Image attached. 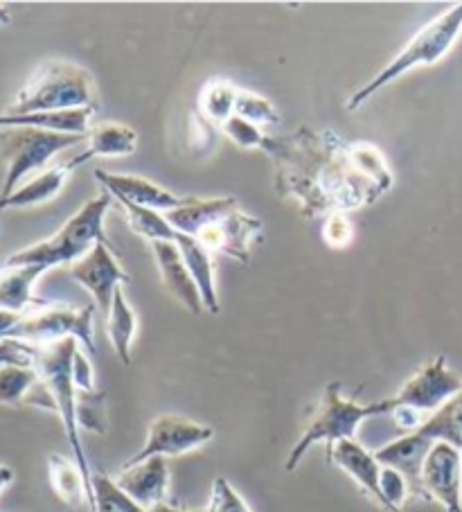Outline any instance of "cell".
<instances>
[{
    "mask_svg": "<svg viewBox=\"0 0 462 512\" xmlns=\"http://www.w3.org/2000/svg\"><path fill=\"white\" fill-rule=\"evenodd\" d=\"M77 343V339H64L57 343H48V346H32V361L34 370H37L39 377L43 379V384L48 386L52 402H55V413L61 418V422H64L75 463L79 465V470H82L88 490L93 494V470L91 465H88L82 440H79V425L75 416L77 388L73 382V357L77 352Z\"/></svg>",
    "mask_w": 462,
    "mask_h": 512,
    "instance_id": "cell-6",
    "label": "cell"
},
{
    "mask_svg": "<svg viewBox=\"0 0 462 512\" xmlns=\"http://www.w3.org/2000/svg\"><path fill=\"white\" fill-rule=\"evenodd\" d=\"M95 179L102 185L104 192H109L111 197H115L120 203L151 208L158 210V213H167V210L179 208L183 203V197H179V194H174L163 188V185L145 179V176L95 170Z\"/></svg>",
    "mask_w": 462,
    "mask_h": 512,
    "instance_id": "cell-14",
    "label": "cell"
},
{
    "mask_svg": "<svg viewBox=\"0 0 462 512\" xmlns=\"http://www.w3.org/2000/svg\"><path fill=\"white\" fill-rule=\"evenodd\" d=\"M262 149L275 165V192L296 199L307 219L368 208L393 185V172L375 145L348 143L332 129L300 127L287 136H266Z\"/></svg>",
    "mask_w": 462,
    "mask_h": 512,
    "instance_id": "cell-1",
    "label": "cell"
},
{
    "mask_svg": "<svg viewBox=\"0 0 462 512\" xmlns=\"http://www.w3.org/2000/svg\"><path fill=\"white\" fill-rule=\"evenodd\" d=\"M93 314V305L73 310L68 305H57L46 300L41 307L25 312L7 339L30 343V346H48V343L64 339H77L91 355H95L97 346L93 337Z\"/></svg>",
    "mask_w": 462,
    "mask_h": 512,
    "instance_id": "cell-8",
    "label": "cell"
},
{
    "mask_svg": "<svg viewBox=\"0 0 462 512\" xmlns=\"http://www.w3.org/2000/svg\"><path fill=\"white\" fill-rule=\"evenodd\" d=\"M10 21H12V16H10V12H7V7L0 5V28H3V25H7Z\"/></svg>",
    "mask_w": 462,
    "mask_h": 512,
    "instance_id": "cell-42",
    "label": "cell"
},
{
    "mask_svg": "<svg viewBox=\"0 0 462 512\" xmlns=\"http://www.w3.org/2000/svg\"><path fill=\"white\" fill-rule=\"evenodd\" d=\"M73 382L79 391H95V373L88 357L77 348L73 357Z\"/></svg>",
    "mask_w": 462,
    "mask_h": 512,
    "instance_id": "cell-39",
    "label": "cell"
},
{
    "mask_svg": "<svg viewBox=\"0 0 462 512\" xmlns=\"http://www.w3.org/2000/svg\"><path fill=\"white\" fill-rule=\"evenodd\" d=\"M39 384L34 366H0V404L30 406Z\"/></svg>",
    "mask_w": 462,
    "mask_h": 512,
    "instance_id": "cell-29",
    "label": "cell"
},
{
    "mask_svg": "<svg viewBox=\"0 0 462 512\" xmlns=\"http://www.w3.org/2000/svg\"><path fill=\"white\" fill-rule=\"evenodd\" d=\"M325 456L327 463H332L334 467H339L341 472L348 474L350 479L381 508V463L375 458V452H368V449L354 438L325 447Z\"/></svg>",
    "mask_w": 462,
    "mask_h": 512,
    "instance_id": "cell-17",
    "label": "cell"
},
{
    "mask_svg": "<svg viewBox=\"0 0 462 512\" xmlns=\"http://www.w3.org/2000/svg\"><path fill=\"white\" fill-rule=\"evenodd\" d=\"M212 438H215V429L212 427L201 425V422H194L190 418L174 416V413H165V416H158L149 422L145 445L124 465L142 463L154 456L174 458L190 454L194 449L210 443Z\"/></svg>",
    "mask_w": 462,
    "mask_h": 512,
    "instance_id": "cell-10",
    "label": "cell"
},
{
    "mask_svg": "<svg viewBox=\"0 0 462 512\" xmlns=\"http://www.w3.org/2000/svg\"><path fill=\"white\" fill-rule=\"evenodd\" d=\"M235 210H239L235 197H217V199L183 197V203L179 208L167 210L163 215L176 233L197 237L203 228L219 222V219L235 213Z\"/></svg>",
    "mask_w": 462,
    "mask_h": 512,
    "instance_id": "cell-19",
    "label": "cell"
},
{
    "mask_svg": "<svg viewBox=\"0 0 462 512\" xmlns=\"http://www.w3.org/2000/svg\"><path fill=\"white\" fill-rule=\"evenodd\" d=\"M235 116L253 122L255 127H273L280 122V113L275 109V104L266 97L239 88L237 102H235Z\"/></svg>",
    "mask_w": 462,
    "mask_h": 512,
    "instance_id": "cell-33",
    "label": "cell"
},
{
    "mask_svg": "<svg viewBox=\"0 0 462 512\" xmlns=\"http://www.w3.org/2000/svg\"><path fill=\"white\" fill-rule=\"evenodd\" d=\"M221 134L228 136L237 147L242 149H262L266 143V134L260 127H255L253 122L242 120L237 116L230 118L226 125L221 127Z\"/></svg>",
    "mask_w": 462,
    "mask_h": 512,
    "instance_id": "cell-35",
    "label": "cell"
},
{
    "mask_svg": "<svg viewBox=\"0 0 462 512\" xmlns=\"http://www.w3.org/2000/svg\"><path fill=\"white\" fill-rule=\"evenodd\" d=\"M462 34V3L449 7L447 12L435 16L431 23H426L424 28L415 34V37L406 43L402 52L386 64L379 73L363 84L359 91L350 95V100L345 107L348 111H357L361 104H366L372 95L379 93L381 88L393 84L395 79L406 75L408 70L420 68V66H435L438 61L447 55L453 48V43L458 41Z\"/></svg>",
    "mask_w": 462,
    "mask_h": 512,
    "instance_id": "cell-5",
    "label": "cell"
},
{
    "mask_svg": "<svg viewBox=\"0 0 462 512\" xmlns=\"http://www.w3.org/2000/svg\"><path fill=\"white\" fill-rule=\"evenodd\" d=\"M75 416L77 425L97 436H104L109 431V420H106V391H79L75 393Z\"/></svg>",
    "mask_w": 462,
    "mask_h": 512,
    "instance_id": "cell-32",
    "label": "cell"
},
{
    "mask_svg": "<svg viewBox=\"0 0 462 512\" xmlns=\"http://www.w3.org/2000/svg\"><path fill=\"white\" fill-rule=\"evenodd\" d=\"M124 215H127V222L131 226V231L140 235L142 240L151 242H174L176 233L174 228L167 222L163 213L151 208H140V206H131V203H122Z\"/></svg>",
    "mask_w": 462,
    "mask_h": 512,
    "instance_id": "cell-30",
    "label": "cell"
},
{
    "mask_svg": "<svg viewBox=\"0 0 462 512\" xmlns=\"http://www.w3.org/2000/svg\"><path fill=\"white\" fill-rule=\"evenodd\" d=\"M149 249L154 253L156 267L158 273H161L165 289L170 291L190 314L197 316L201 312H206L201 300V291L197 287V282H194L190 269L185 267L179 246L174 242H151Z\"/></svg>",
    "mask_w": 462,
    "mask_h": 512,
    "instance_id": "cell-16",
    "label": "cell"
},
{
    "mask_svg": "<svg viewBox=\"0 0 462 512\" xmlns=\"http://www.w3.org/2000/svg\"><path fill=\"white\" fill-rule=\"evenodd\" d=\"M93 107L88 109H70V111H50V113H32V116H0V127H37L52 134L66 136H86L93 127Z\"/></svg>",
    "mask_w": 462,
    "mask_h": 512,
    "instance_id": "cell-23",
    "label": "cell"
},
{
    "mask_svg": "<svg viewBox=\"0 0 462 512\" xmlns=\"http://www.w3.org/2000/svg\"><path fill=\"white\" fill-rule=\"evenodd\" d=\"M361 393V391H359ZM359 393L354 397H343L341 384L330 382L323 393L321 404L316 406L314 416L309 418L305 431H302L298 443L287 456V463H284V470L293 472L300 465L305 454L314 445H325L330 447L334 443H341V440H354L359 427L370 418L388 416L390 411L395 409L393 397L379 402H359Z\"/></svg>",
    "mask_w": 462,
    "mask_h": 512,
    "instance_id": "cell-3",
    "label": "cell"
},
{
    "mask_svg": "<svg viewBox=\"0 0 462 512\" xmlns=\"http://www.w3.org/2000/svg\"><path fill=\"white\" fill-rule=\"evenodd\" d=\"M417 434L426 436L433 443H447L462 454V391L431 413L424 425L417 429Z\"/></svg>",
    "mask_w": 462,
    "mask_h": 512,
    "instance_id": "cell-28",
    "label": "cell"
},
{
    "mask_svg": "<svg viewBox=\"0 0 462 512\" xmlns=\"http://www.w3.org/2000/svg\"><path fill=\"white\" fill-rule=\"evenodd\" d=\"M262 231V219L246 215L242 210H235V213H230L224 219H219V222L203 228L197 235V240L206 246L212 255L221 253L246 264L251 260V246L257 237L262 235Z\"/></svg>",
    "mask_w": 462,
    "mask_h": 512,
    "instance_id": "cell-13",
    "label": "cell"
},
{
    "mask_svg": "<svg viewBox=\"0 0 462 512\" xmlns=\"http://www.w3.org/2000/svg\"><path fill=\"white\" fill-rule=\"evenodd\" d=\"M433 447V440H429L422 434H404L402 438L393 440L384 447H379L375 452V458L386 467H393L399 474H404V479L411 485V494L417 499H424L422 492V467L426 456H429Z\"/></svg>",
    "mask_w": 462,
    "mask_h": 512,
    "instance_id": "cell-18",
    "label": "cell"
},
{
    "mask_svg": "<svg viewBox=\"0 0 462 512\" xmlns=\"http://www.w3.org/2000/svg\"><path fill=\"white\" fill-rule=\"evenodd\" d=\"M174 244L179 246V251L185 260V267L190 269L194 282L201 291V300L206 312L210 314H219L221 305H219V296H217V267H215V255H212L206 246H203L197 237L192 235H176Z\"/></svg>",
    "mask_w": 462,
    "mask_h": 512,
    "instance_id": "cell-20",
    "label": "cell"
},
{
    "mask_svg": "<svg viewBox=\"0 0 462 512\" xmlns=\"http://www.w3.org/2000/svg\"><path fill=\"white\" fill-rule=\"evenodd\" d=\"M138 149V134L120 122H95L88 131V147L82 154L68 158V165L79 167L95 156H131Z\"/></svg>",
    "mask_w": 462,
    "mask_h": 512,
    "instance_id": "cell-21",
    "label": "cell"
},
{
    "mask_svg": "<svg viewBox=\"0 0 462 512\" xmlns=\"http://www.w3.org/2000/svg\"><path fill=\"white\" fill-rule=\"evenodd\" d=\"M145 512H197V510H188V508H179V506H172V503H158V506L149 508Z\"/></svg>",
    "mask_w": 462,
    "mask_h": 512,
    "instance_id": "cell-41",
    "label": "cell"
},
{
    "mask_svg": "<svg viewBox=\"0 0 462 512\" xmlns=\"http://www.w3.org/2000/svg\"><path fill=\"white\" fill-rule=\"evenodd\" d=\"M48 470L52 490H55L61 501L68 503V506H77V503L88 501V510L95 512V499L91 490H88L84 474L75 461H68L64 456L52 454L48 458Z\"/></svg>",
    "mask_w": 462,
    "mask_h": 512,
    "instance_id": "cell-26",
    "label": "cell"
},
{
    "mask_svg": "<svg viewBox=\"0 0 462 512\" xmlns=\"http://www.w3.org/2000/svg\"><path fill=\"white\" fill-rule=\"evenodd\" d=\"M111 194L102 192L86 201L59 231L28 249L12 253L5 264L12 267H43L52 269L59 264H75L93 249L95 242L104 240V217L109 213Z\"/></svg>",
    "mask_w": 462,
    "mask_h": 512,
    "instance_id": "cell-4",
    "label": "cell"
},
{
    "mask_svg": "<svg viewBox=\"0 0 462 512\" xmlns=\"http://www.w3.org/2000/svg\"><path fill=\"white\" fill-rule=\"evenodd\" d=\"M460 391L462 377L447 366V357L438 355L406 379L399 393L393 397V404L395 409L406 406V409H413L429 418Z\"/></svg>",
    "mask_w": 462,
    "mask_h": 512,
    "instance_id": "cell-9",
    "label": "cell"
},
{
    "mask_svg": "<svg viewBox=\"0 0 462 512\" xmlns=\"http://www.w3.org/2000/svg\"><path fill=\"white\" fill-rule=\"evenodd\" d=\"M237 91L239 86L230 84L228 79H210V82L203 84L199 93V116L210 127L221 129L235 116Z\"/></svg>",
    "mask_w": 462,
    "mask_h": 512,
    "instance_id": "cell-27",
    "label": "cell"
},
{
    "mask_svg": "<svg viewBox=\"0 0 462 512\" xmlns=\"http://www.w3.org/2000/svg\"><path fill=\"white\" fill-rule=\"evenodd\" d=\"M86 136L52 134L37 127H0V158L5 161V181L0 185V206L28 181L34 172H46L57 154L82 143Z\"/></svg>",
    "mask_w": 462,
    "mask_h": 512,
    "instance_id": "cell-7",
    "label": "cell"
},
{
    "mask_svg": "<svg viewBox=\"0 0 462 512\" xmlns=\"http://www.w3.org/2000/svg\"><path fill=\"white\" fill-rule=\"evenodd\" d=\"M73 172V167L66 163L48 167L46 172H41L32 179L25 181L19 190H16L10 199H7L3 206H0V217H3L5 210L12 208H32V206H41V203H48L50 199H55L57 194L64 188V183L68 179V174Z\"/></svg>",
    "mask_w": 462,
    "mask_h": 512,
    "instance_id": "cell-24",
    "label": "cell"
},
{
    "mask_svg": "<svg viewBox=\"0 0 462 512\" xmlns=\"http://www.w3.org/2000/svg\"><path fill=\"white\" fill-rule=\"evenodd\" d=\"M379 488H381V508L388 512H402L411 494V485L404 479V474H399L393 467L381 465L379 476Z\"/></svg>",
    "mask_w": 462,
    "mask_h": 512,
    "instance_id": "cell-34",
    "label": "cell"
},
{
    "mask_svg": "<svg viewBox=\"0 0 462 512\" xmlns=\"http://www.w3.org/2000/svg\"><path fill=\"white\" fill-rule=\"evenodd\" d=\"M321 235L332 249H345V246L354 240V228L350 224V219L343 213H334L330 217H325Z\"/></svg>",
    "mask_w": 462,
    "mask_h": 512,
    "instance_id": "cell-37",
    "label": "cell"
},
{
    "mask_svg": "<svg viewBox=\"0 0 462 512\" xmlns=\"http://www.w3.org/2000/svg\"><path fill=\"white\" fill-rule=\"evenodd\" d=\"M70 276H73L79 285L86 291H91L95 298V305L106 314L111 310V300L115 289L127 285L131 276L120 267L118 258L111 251L106 237L88 251L84 258H79L75 264H70Z\"/></svg>",
    "mask_w": 462,
    "mask_h": 512,
    "instance_id": "cell-11",
    "label": "cell"
},
{
    "mask_svg": "<svg viewBox=\"0 0 462 512\" xmlns=\"http://www.w3.org/2000/svg\"><path fill=\"white\" fill-rule=\"evenodd\" d=\"M424 501L447 512H462V454L447 443H433L422 467Z\"/></svg>",
    "mask_w": 462,
    "mask_h": 512,
    "instance_id": "cell-12",
    "label": "cell"
},
{
    "mask_svg": "<svg viewBox=\"0 0 462 512\" xmlns=\"http://www.w3.org/2000/svg\"><path fill=\"white\" fill-rule=\"evenodd\" d=\"M12 481H14L12 467H7L3 461H0V492H3Z\"/></svg>",
    "mask_w": 462,
    "mask_h": 512,
    "instance_id": "cell-40",
    "label": "cell"
},
{
    "mask_svg": "<svg viewBox=\"0 0 462 512\" xmlns=\"http://www.w3.org/2000/svg\"><path fill=\"white\" fill-rule=\"evenodd\" d=\"M97 109L95 79L84 66L52 59L34 70V75L16 93L12 107L3 116H32V113Z\"/></svg>",
    "mask_w": 462,
    "mask_h": 512,
    "instance_id": "cell-2",
    "label": "cell"
},
{
    "mask_svg": "<svg viewBox=\"0 0 462 512\" xmlns=\"http://www.w3.org/2000/svg\"><path fill=\"white\" fill-rule=\"evenodd\" d=\"M93 497L95 512H145L127 492L120 490L113 476L104 472H93Z\"/></svg>",
    "mask_w": 462,
    "mask_h": 512,
    "instance_id": "cell-31",
    "label": "cell"
},
{
    "mask_svg": "<svg viewBox=\"0 0 462 512\" xmlns=\"http://www.w3.org/2000/svg\"><path fill=\"white\" fill-rule=\"evenodd\" d=\"M0 366H34L32 346L23 341H0Z\"/></svg>",
    "mask_w": 462,
    "mask_h": 512,
    "instance_id": "cell-38",
    "label": "cell"
},
{
    "mask_svg": "<svg viewBox=\"0 0 462 512\" xmlns=\"http://www.w3.org/2000/svg\"><path fill=\"white\" fill-rule=\"evenodd\" d=\"M43 267H12V264H0V310H10L25 314L41 307L46 300L34 298L32 287L39 276H43Z\"/></svg>",
    "mask_w": 462,
    "mask_h": 512,
    "instance_id": "cell-22",
    "label": "cell"
},
{
    "mask_svg": "<svg viewBox=\"0 0 462 512\" xmlns=\"http://www.w3.org/2000/svg\"><path fill=\"white\" fill-rule=\"evenodd\" d=\"M206 512H251L246 501L239 497V492L230 485L224 476H219L212 483V494Z\"/></svg>",
    "mask_w": 462,
    "mask_h": 512,
    "instance_id": "cell-36",
    "label": "cell"
},
{
    "mask_svg": "<svg viewBox=\"0 0 462 512\" xmlns=\"http://www.w3.org/2000/svg\"><path fill=\"white\" fill-rule=\"evenodd\" d=\"M113 479L120 485V490L127 492L145 510L158 506V503H165L167 494H170V467H167L163 456L124 465L120 474L113 476Z\"/></svg>",
    "mask_w": 462,
    "mask_h": 512,
    "instance_id": "cell-15",
    "label": "cell"
},
{
    "mask_svg": "<svg viewBox=\"0 0 462 512\" xmlns=\"http://www.w3.org/2000/svg\"><path fill=\"white\" fill-rule=\"evenodd\" d=\"M136 330V312L131 310L129 300L124 296V289L118 287L111 300V310L106 312V334H109L115 355H118L124 366L131 364V343L136 339Z\"/></svg>",
    "mask_w": 462,
    "mask_h": 512,
    "instance_id": "cell-25",
    "label": "cell"
}]
</instances>
